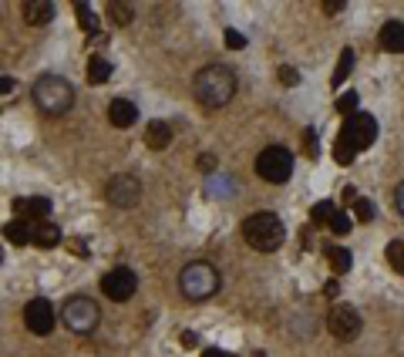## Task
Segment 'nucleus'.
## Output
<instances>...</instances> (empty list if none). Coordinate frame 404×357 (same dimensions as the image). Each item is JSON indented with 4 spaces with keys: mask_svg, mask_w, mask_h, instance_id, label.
Here are the masks:
<instances>
[{
    "mask_svg": "<svg viewBox=\"0 0 404 357\" xmlns=\"http://www.w3.org/2000/svg\"><path fill=\"white\" fill-rule=\"evenodd\" d=\"M24 323H27V330L38 334V337L51 334V330H54V307H51V300L34 297V300L24 307Z\"/></svg>",
    "mask_w": 404,
    "mask_h": 357,
    "instance_id": "obj_11",
    "label": "nucleus"
},
{
    "mask_svg": "<svg viewBox=\"0 0 404 357\" xmlns=\"http://www.w3.org/2000/svg\"><path fill=\"white\" fill-rule=\"evenodd\" d=\"M169 142H172V129H169L165 122H149V129H145V145L152 152H162V149H169Z\"/></svg>",
    "mask_w": 404,
    "mask_h": 357,
    "instance_id": "obj_16",
    "label": "nucleus"
},
{
    "mask_svg": "<svg viewBox=\"0 0 404 357\" xmlns=\"http://www.w3.org/2000/svg\"><path fill=\"white\" fill-rule=\"evenodd\" d=\"M202 357H226V354H223L219 347H206V351H202Z\"/></svg>",
    "mask_w": 404,
    "mask_h": 357,
    "instance_id": "obj_38",
    "label": "nucleus"
},
{
    "mask_svg": "<svg viewBox=\"0 0 404 357\" xmlns=\"http://www.w3.org/2000/svg\"><path fill=\"white\" fill-rule=\"evenodd\" d=\"M384 256H387V263L394 266L398 273H404V243H391Z\"/></svg>",
    "mask_w": 404,
    "mask_h": 357,
    "instance_id": "obj_25",
    "label": "nucleus"
},
{
    "mask_svg": "<svg viewBox=\"0 0 404 357\" xmlns=\"http://www.w3.org/2000/svg\"><path fill=\"white\" fill-rule=\"evenodd\" d=\"M256 357H263V354H256Z\"/></svg>",
    "mask_w": 404,
    "mask_h": 357,
    "instance_id": "obj_41",
    "label": "nucleus"
},
{
    "mask_svg": "<svg viewBox=\"0 0 404 357\" xmlns=\"http://www.w3.org/2000/svg\"><path fill=\"white\" fill-rule=\"evenodd\" d=\"M280 81H283V85H290V88H293V85H300V75H297L293 68H280Z\"/></svg>",
    "mask_w": 404,
    "mask_h": 357,
    "instance_id": "obj_31",
    "label": "nucleus"
},
{
    "mask_svg": "<svg viewBox=\"0 0 404 357\" xmlns=\"http://www.w3.org/2000/svg\"><path fill=\"white\" fill-rule=\"evenodd\" d=\"M226 48H232V51H243V48H246V38H243V34H239V31H226Z\"/></svg>",
    "mask_w": 404,
    "mask_h": 357,
    "instance_id": "obj_30",
    "label": "nucleus"
},
{
    "mask_svg": "<svg viewBox=\"0 0 404 357\" xmlns=\"http://www.w3.org/2000/svg\"><path fill=\"white\" fill-rule=\"evenodd\" d=\"M193 94L202 108H223V105H230V98L236 94V75H232V68H226V64L202 68L193 81Z\"/></svg>",
    "mask_w": 404,
    "mask_h": 357,
    "instance_id": "obj_1",
    "label": "nucleus"
},
{
    "mask_svg": "<svg viewBox=\"0 0 404 357\" xmlns=\"http://www.w3.org/2000/svg\"><path fill=\"white\" fill-rule=\"evenodd\" d=\"M179 290L186 300H209L219 290V273L209 263H189L179 273Z\"/></svg>",
    "mask_w": 404,
    "mask_h": 357,
    "instance_id": "obj_4",
    "label": "nucleus"
},
{
    "mask_svg": "<svg viewBox=\"0 0 404 357\" xmlns=\"http://www.w3.org/2000/svg\"><path fill=\"white\" fill-rule=\"evenodd\" d=\"M108 14H112L115 24L125 27V24H132V3H118V0H112V3H108Z\"/></svg>",
    "mask_w": 404,
    "mask_h": 357,
    "instance_id": "obj_24",
    "label": "nucleus"
},
{
    "mask_svg": "<svg viewBox=\"0 0 404 357\" xmlns=\"http://www.w3.org/2000/svg\"><path fill=\"white\" fill-rule=\"evenodd\" d=\"M61 320L75 334H91L98 327V320H101V310H98V303L91 297H71L61 310Z\"/></svg>",
    "mask_w": 404,
    "mask_h": 357,
    "instance_id": "obj_7",
    "label": "nucleus"
},
{
    "mask_svg": "<svg viewBox=\"0 0 404 357\" xmlns=\"http://www.w3.org/2000/svg\"><path fill=\"white\" fill-rule=\"evenodd\" d=\"M350 249H344V246H327V263H330V270L341 277V273H347L350 270Z\"/></svg>",
    "mask_w": 404,
    "mask_h": 357,
    "instance_id": "obj_19",
    "label": "nucleus"
},
{
    "mask_svg": "<svg viewBox=\"0 0 404 357\" xmlns=\"http://www.w3.org/2000/svg\"><path fill=\"white\" fill-rule=\"evenodd\" d=\"M3 240H7V243H14V246H24V243H31V240H34V229L24 223V219H14V223L3 226Z\"/></svg>",
    "mask_w": 404,
    "mask_h": 357,
    "instance_id": "obj_17",
    "label": "nucleus"
},
{
    "mask_svg": "<svg viewBox=\"0 0 404 357\" xmlns=\"http://www.w3.org/2000/svg\"><path fill=\"white\" fill-rule=\"evenodd\" d=\"M20 14H24L27 24L40 27V24H51V17H54V3H51V0H24Z\"/></svg>",
    "mask_w": 404,
    "mask_h": 357,
    "instance_id": "obj_13",
    "label": "nucleus"
},
{
    "mask_svg": "<svg viewBox=\"0 0 404 357\" xmlns=\"http://www.w3.org/2000/svg\"><path fill=\"white\" fill-rule=\"evenodd\" d=\"M337 112L344 115V118H350V115L357 112V92H347L337 98Z\"/></svg>",
    "mask_w": 404,
    "mask_h": 357,
    "instance_id": "obj_27",
    "label": "nucleus"
},
{
    "mask_svg": "<svg viewBox=\"0 0 404 357\" xmlns=\"http://www.w3.org/2000/svg\"><path fill=\"white\" fill-rule=\"evenodd\" d=\"M31 243H38L40 249H54V246L61 243V229L51 223H38L34 226V240Z\"/></svg>",
    "mask_w": 404,
    "mask_h": 357,
    "instance_id": "obj_18",
    "label": "nucleus"
},
{
    "mask_svg": "<svg viewBox=\"0 0 404 357\" xmlns=\"http://www.w3.org/2000/svg\"><path fill=\"white\" fill-rule=\"evenodd\" d=\"M75 10H77V24H81V31H88V34H91V31H98V17L91 14V7H88L84 0H77Z\"/></svg>",
    "mask_w": 404,
    "mask_h": 357,
    "instance_id": "obj_22",
    "label": "nucleus"
},
{
    "mask_svg": "<svg viewBox=\"0 0 404 357\" xmlns=\"http://www.w3.org/2000/svg\"><path fill=\"white\" fill-rule=\"evenodd\" d=\"M101 290H105V297L115 303H125L135 297V290H138V277H135L128 266H115V270H108L105 277H101Z\"/></svg>",
    "mask_w": 404,
    "mask_h": 357,
    "instance_id": "obj_8",
    "label": "nucleus"
},
{
    "mask_svg": "<svg viewBox=\"0 0 404 357\" xmlns=\"http://www.w3.org/2000/svg\"><path fill=\"white\" fill-rule=\"evenodd\" d=\"M256 172H260V179H267L273 186L287 182L290 175H293V155H290V149H283V145H267V149L256 155Z\"/></svg>",
    "mask_w": 404,
    "mask_h": 357,
    "instance_id": "obj_6",
    "label": "nucleus"
},
{
    "mask_svg": "<svg viewBox=\"0 0 404 357\" xmlns=\"http://www.w3.org/2000/svg\"><path fill=\"white\" fill-rule=\"evenodd\" d=\"M354 155H357V152H350L347 145L334 142V159H337V166H350V162H354Z\"/></svg>",
    "mask_w": 404,
    "mask_h": 357,
    "instance_id": "obj_29",
    "label": "nucleus"
},
{
    "mask_svg": "<svg viewBox=\"0 0 404 357\" xmlns=\"http://www.w3.org/2000/svg\"><path fill=\"white\" fill-rule=\"evenodd\" d=\"M334 212H337V206H334V203H317V206H313V212H310V219H313L317 226H330Z\"/></svg>",
    "mask_w": 404,
    "mask_h": 357,
    "instance_id": "obj_23",
    "label": "nucleus"
},
{
    "mask_svg": "<svg viewBox=\"0 0 404 357\" xmlns=\"http://www.w3.org/2000/svg\"><path fill=\"white\" fill-rule=\"evenodd\" d=\"M330 233H337V236H347V233H350V216H347L344 209H337V212H334V219H330Z\"/></svg>",
    "mask_w": 404,
    "mask_h": 357,
    "instance_id": "obj_26",
    "label": "nucleus"
},
{
    "mask_svg": "<svg viewBox=\"0 0 404 357\" xmlns=\"http://www.w3.org/2000/svg\"><path fill=\"white\" fill-rule=\"evenodd\" d=\"M182 344H186V347H195V334H193V330H186V334H182Z\"/></svg>",
    "mask_w": 404,
    "mask_h": 357,
    "instance_id": "obj_37",
    "label": "nucleus"
},
{
    "mask_svg": "<svg viewBox=\"0 0 404 357\" xmlns=\"http://www.w3.org/2000/svg\"><path fill=\"white\" fill-rule=\"evenodd\" d=\"M14 209H17L20 219H34V223H40V219L51 212V203H47L44 196H31V199H17Z\"/></svg>",
    "mask_w": 404,
    "mask_h": 357,
    "instance_id": "obj_14",
    "label": "nucleus"
},
{
    "mask_svg": "<svg viewBox=\"0 0 404 357\" xmlns=\"http://www.w3.org/2000/svg\"><path fill=\"white\" fill-rule=\"evenodd\" d=\"M108 118H112L115 129H132L135 122H138V108H135V101H128V98H115V101L108 105Z\"/></svg>",
    "mask_w": 404,
    "mask_h": 357,
    "instance_id": "obj_12",
    "label": "nucleus"
},
{
    "mask_svg": "<svg viewBox=\"0 0 404 357\" xmlns=\"http://www.w3.org/2000/svg\"><path fill=\"white\" fill-rule=\"evenodd\" d=\"M0 260H3V253H0Z\"/></svg>",
    "mask_w": 404,
    "mask_h": 357,
    "instance_id": "obj_40",
    "label": "nucleus"
},
{
    "mask_svg": "<svg viewBox=\"0 0 404 357\" xmlns=\"http://www.w3.org/2000/svg\"><path fill=\"white\" fill-rule=\"evenodd\" d=\"M212 166H216V159H212V155H202V159H199V169H206V172H209Z\"/></svg>",
    "mask_w": 404,
    "mask_h": 357,
    "instance_id": "obj_36",
    "label": "nucleus"
},
{
    "mask_svg": "<svg viewBox=\"0 0 404 357\" xmlns=\"http://www.w3.org/2000/svg\"><path fill=\"white\" fill-rule=\"evenodd\" d=\"M283 236H287V229H283V219H280L276 212H253V216H246V223H243V240H246L256 253L280 249V246H283Z\"/></svg>",
    "mask_w": 404,
    "mask_h": 357,
    "instance_id": "obj_2",
    "label": "nucleus"
},
{
    "mask_svg": "<svg viewBox=\"0 0 404 357\" xmlns=\"http://www.w3.org/2000/svg\"><path fill=\"white\" fill-rule=\"evenodd\" d=\"M31 98H34V105H38L44 115H64L71 105H75V88H71V81H68V78L44 75V78L34 81Z\"/></svg>",
    "mask_w": 404,
    "mask_h": 357,
    "instance_id": "obj_3",
    "label": "nucleus"
},
{
    "mask_svg": "<svg viewBox=\"0 0 404 357\" xmlns=\"http://www.w3.org/2000/svg\"><path fill=\"white\" fill-rule=\"evenodd\" d=\"M350 71H354V51L344 48V51H341V61H337V71H334V88L344 85L347 78H350Z\"/></svg>",
    "mask_w": 404,
    "mask_h": 357,
    "instance_id": "obj_21",
    "label": "nucleus"
},
{
    "mask_svg": "<svg viewBox=\"0 0 404 357\" xmlns=\"http://www.w3.org/2000/svg\"><path fill=\"white\" fill-rule=\"evenodd\" d=\"M324 10H327V14H337V10H344V0H324Z\"/></svg>",
    "mask_w": 404,
    "mask_h": 357,
    "instance_id": "obj_34",
    "label": "nucleus"
},
{
    "mask_svg": "<svg viewBox=\"0 0 404 357\" xmlns=\"http://www.w3.org/2000/svg\"><path fill=\"white\" fill-rule=\"evenodd\" d=\"M105 199L118 209L138 206V199H142V182H138L135 175H112L108 186H105Z\"/></svg>",
    "mask_w": 404,
    "mask_h": 357,
    "instance_id": "obj_9",
    "label": "nucleus"
},
{
    "mask_svg": "<svg viewBox=\"0 0 404 357\" xmlns=\"http://www.w3.org/2000/svg\"><path fill=\"white\" fill-rule=\"evenodd\" d=\"M394 206H398V212L404 216V182L398 189H394Z\"/></svg>",
    "mask_w": 404,
    "mask_h": 357,
    "instance_id": "obj_33",
    "label": "nucleus"
},
{
    "mask_svg": "<svg viewBox=\"0 0 404 357\" xmlns=\"http://www.w3.org/2000/svg\"><path fill=\"white\" fill-rule=\"evenodd\" d=\"M14 92V78H0V94Z\"/></svg>",
    "mask_w": 404,
    "mask_h": 357,
    "instance_id": "obj_35",
    "label": "nucleus"
},
{
    "mask_svg": "<svg viewBox=\"0 0 404 357\" xmlns=\"http://www.w3.org/2000/svg\"><path fill=\"white\" fill-rule=\"evenodd\" d=\"M354 216H357L361 223H371V219H374V206H371V199H354Z\"/></svg>",
    "mask_w": 404,
    "mask_h": 357,
    "instance_id": "obj_28",
    "label": "nucleus"
},
{
    "mask_svg": "<svg viewBox=\"0 0 404 357\" xmlns=\"http://www.w3.org/2000/svg\"><path fill=\"white\" fill-rule=\"evenodd\" d=\"M304 145H307V155L313 159L317 155V132H304Z\"/></svg>",
    "mask_w": 404,
    "mask_h": 357,
    "instance_id": "obj_32",
    "label": "nucleus"
},
{
    "mask_svg": "<svg viewBox=\"0 0 404 357\" xmlns=\"http://www.w3.org/2000/svg\"><path fill=\"white\" fill-rule=\"evenodd\" d=\"M108 78H112V64L101 54H91V61H88V81L91 85H105Z\"/></svg>",
    "mask_w": 404,
    "mask_h": 357,
    "instance_id": "obj_20",
    "label": "nucleus"
},
{
    "mask_svg": "<svg viewBox=\"0 0 404 357\" xmlns=\"http://www.w3.org/2000/svg\"><path fill=\"white\" fill-rule=\"evenodd\" d=\"M381 48L391 51V54H404V24L401 20H387L384 27H381Z\"/></svg>",
    "mask_w": 404,
    "mask_h": 357,
    "instance_id": "obj_15",
    "label": "nucleus"
},
{
    "mask_svg": "<svg viewBox=\"0 0 404 357\" xmlns=\"http://www.w3.org/2000/svg\"><path fill=\"white\" fill-rule=\"evenodd\" d=\"M327 330L337 340H354L361 334V314H357L350 303H337L327 314Z\"/></svg>",
    "mask_w": 404,
    "mask_h": 357,
    "instance_id": "obj_10",
    "label": "nucleus"
},
{
    "mask_svg": "<svg viewBox=\"0 0 404 357\" xmlns=\"http://www.w3.org/2000/svg\"><path fill=\"white\" fill-rule=\"evenodd\" d=\"M374 138H377V122H374V115L367 112H354L350 118H344L341 135H337V142L347 145L350 152H364Z\"/></svg>",
    "mask_w": 404,
    "mask_h": 357,
    "instance_id": "obj_5",
    "label": "nucleus"
},
{
    "mask_svg": "<svg viewBox=\"0 0 404 357\" xmlns=\"http://www.w3.org/2000/svg\"><path fill=\"white\" fill-rule=\"evenodd\" d=\"M337 290H341V286H337V280H330L327 283V297H337Z\"/></svg>",
    "mask_w": 404,
    "mask_h": 357,
    "instance_id": "obj_39",
    "label": "nucleus"
}]
</instances>
